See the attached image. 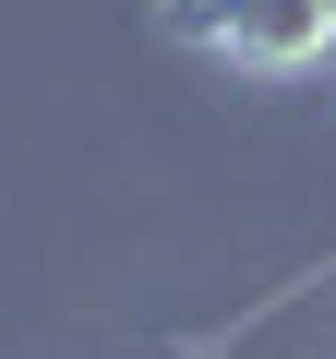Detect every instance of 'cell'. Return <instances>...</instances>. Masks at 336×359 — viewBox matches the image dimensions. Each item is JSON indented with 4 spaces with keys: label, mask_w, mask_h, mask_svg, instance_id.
<instances>
[{
    "label": "cell",
    "mask_w": 336,
    "mask_h": 359,
    "mask_svg": "<svg viewBox=\"0 0 336 359\" xmlns=\"http://www.w3.org/2000/svg\"><path fill=\"white\" fill-rule=\"evenodd\" d=\"M336 48V0H240L228 13V60L240 72H312Z\"/></svg>",
    "instance_id": "6da1fadb"
},
{
    "label": "cell",
    "mask_w": 336,
    "mask_h": 359,
    "mask_svg": "<svg viewBox=\"0 0 336 359\" xmlns=\"http://www.w3.org/2000/svg\"><path fill=\"white\" fill-rule=\"evenodd\" d=\"M228 13H240V0H156V25L181 48H217V60H228Z\"/></svg>",
    "instance_id": "7a4b0ae2"
}]
</instances>
